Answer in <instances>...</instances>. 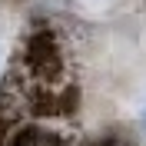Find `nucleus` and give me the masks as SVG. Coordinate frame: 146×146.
<instances>
[{"mask_svg": "<svg viewBox=\"0 0 146 146\" xmlns=\"http://www.w3.org/2000/svg\"><path fill=\"white\" fill-rule=\"evenodd\" d=\"M13 146H60V136L46 126H23V129H17Z\"/></svg>", "mask_w": 146, "mask_h": 146, "instance_id": "1", "label": "nucleus"}]
</instances>
